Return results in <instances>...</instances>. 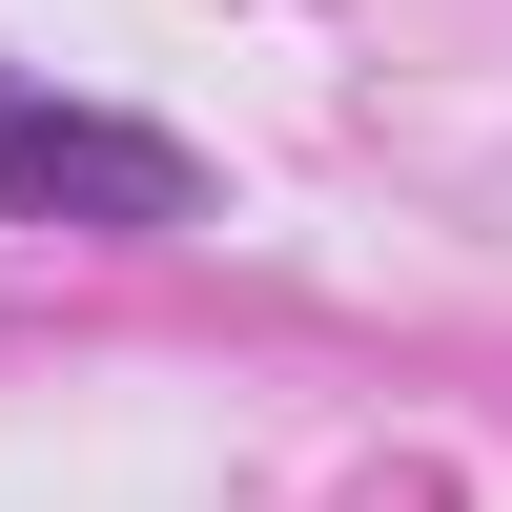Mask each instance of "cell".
<instances>
[{
    "label": "cell",
    "mask_w": 512,
    "mask_h": 512,
    "mask_svg": "<svg viewBox=\"0 0 512 512\" xmlns=\"http://www.w3.org/2000/svg\"><path fill=\"white\" fill-rule=\"evenodd\" d=\"M0 205H82V226H185V144H144V123H82V103H21L0 82Z\"/></svg>",
    "instance_id": "cell-1"
}]
</instances>
